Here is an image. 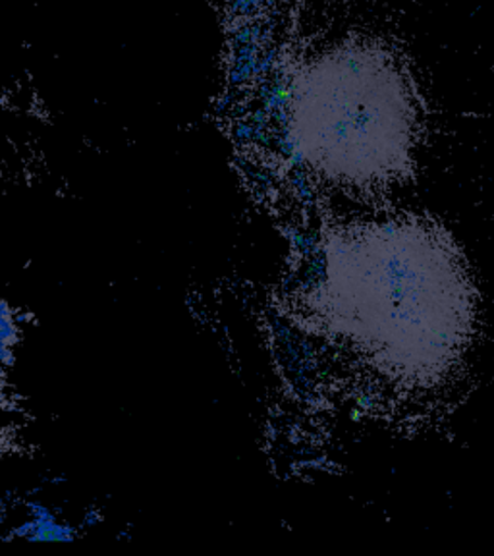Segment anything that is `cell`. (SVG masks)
I'll list each match as a JSON object with an SVG mask.
<instances>
[{
  "label": "cell",
  "instance_id": "6da1fadb",
  "mask_svg": "<svg viewBox=\"0 0 494 556\" xmlns=\"http://www.w3.org/2000/svg\"><path fill=\"white\" fill-rule=\"evenodd\" d=\"M476 313L468 263L441 226L400 218L365 240L354 321L382 374L411 387L443 381L468 352Z\"/></svg>",
  "mask_w": 494,
  "mask_h": 556
},
{
  "label": "cell",
  "instance_id": "7a4b0ae2",
  "mask_svg": "<svg viewBox=\"0 0 494 556\" xmlns=\"http://www.w3.org/2000/svg\"><path fill=\"white\" fill-rule=\"evenodd\" d=\"M292 131L315 170L342 182H389L411 170L414 91L387 52H334L300 79Z\"/></svg>",
  "mask_w": 494,
  "mask_h": 556
}]
</instances>
